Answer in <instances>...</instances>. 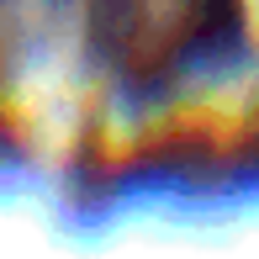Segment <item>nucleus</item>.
I'll return each instance as SVG.
<instances>
[{"instance_id":"nucleus-1","label":"nucleus","mask_w":259,"mask_h":259,"mask_svg":"<svg viewBox=\"0 0 259 259\" xmlns=\"http://www.w3.org/2000/svg\"><path fill=\"white\" fill-rule=\"evenodd\" d=\"M96 16L122 74L164 79L228 42L233 0H101Z\"/></svg>"}]
</instances>
